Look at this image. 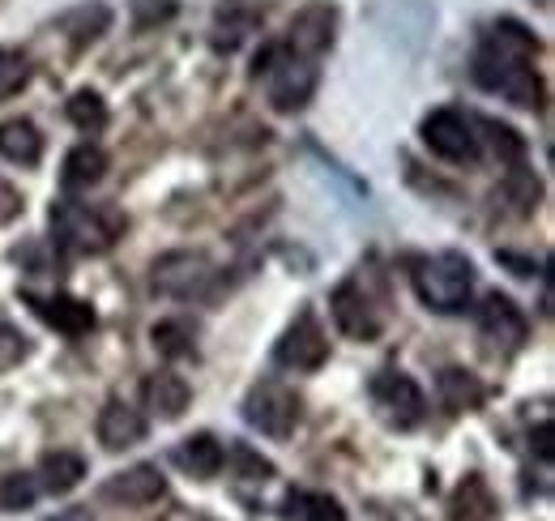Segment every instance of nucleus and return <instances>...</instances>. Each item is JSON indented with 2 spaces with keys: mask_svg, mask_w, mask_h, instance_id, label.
<instances>
[{
  "mask_svg": "<svg viewBox=\"0 0 555 521\" xmlns=\"http://www.w3.org/2000/svg\"><path fill=\"white\" fill-rule=\"evenodd\" d=\"M534 56H539V39L521 22L504 17L491 26L487 43L475 56V81L491 94H504L513 107L543 112L547 90H543V77L534 68Z\"/></svg>",
  "mask_w": 555,
  "mask_h": 521,
  "instance_id": "nucleus-1",
  "label": "nucleus"
},
{
  "mask_svg": "<svg viewBox=\"0 0 555 521\" xmlns=\"http://www.w3.org/2000/svg\"><path fill=\"white\" fill-rule=\"evenodd\" d=\"M52 236H56V249H65L69 257H103L125 236V218L116 209H103V205L56 201L52 205Z\"/></svg>",
  "mask_w": 555,
  "mask_h": 521,
  "instance_id": "nucleus-2",
  "label": "nucleus"
},
{
  "mask_svg": "<svg viewBox=\"0 0 555 521\" xmlns=\"http://www.w3.org/2000/svg\"><path fill=\"white\" fill-rule=\"evenodd\" d=\"M415 295L423 308L440 313V317H457L470 308L475 295V265L462 253H436V257L415 260Z\"/></svg>",
  "mask_w": 555,
  "mask_h": 521,
  "instance_id": "nucleus-3",
  "label": "nucleus"
},
{
  "mask_svg": "<svg viewBox=\"0 0 555 521\" xmlns=\"http://www.w3.org/2000/svg\"><path fill=\"white\" fill-rule=\"evenodd\" d=\"M253 77H266L270 81V103L278 112H299L312 103V90H317V68L312 61H299L291 56L286 48H266L257 52L253 61Z\"/></svg>",
  "mask_w": 555,
  "mask_h": 521,
  "instance_id": "nucleus-4",
  "label": "nucleus"
},
{
  "mask_svg": "<svg viewBox=\"0 0 555 521\" xmlns=\"http://www.w3.org/2000/svg\"><path fill=\"white\" fill-rule=\"evenodd\" d=\"M299 415H304L299 393L291 390V385H282V381H261L244 397V419L261 436H274V441H286L299 428Z\"/></svg>",
  "mask_w": 555,
  "mask_h": 521,
  "instance_id": "nucleus-5",
  "label": "nucleus"
},
{
  "mask_svg": "<svg viewBox=\"0 0 555 521\" xmlns=\"http://www.w3.org/2000/svg\"><path fill=\"white\" fill-rule=\"evenodd\" d=\"M367 397L380 410V419L389 428H398V432H411V428L423 423L427 402H423V390L415 385V377H406V372H376L372 385H367Z\"/></svg>",
  "mask_w": 555,
  "mask_h": 521,
  "instance_id": "nucleus-6",
  "label": "nucleus"
},
{
  "mask_svg": "<svg viewBox=\"0 0 555 521\" xmlns=\"http://www.w3.org/2000/svg\"><path fill=\"white\" fill-rule=\"evenodd\" d=\"M423 145L444 158V163H475L479 158V137H475V120L462 116L457 107H436L427 120H423Z\"/></svg>",
  "mask_w": 555,
  "mask_h": 521,
  "instance_id": "nucleus-7",
  "label": "nucleus"
},
{
  "mask_svg": "<svg viewBox=\"0 0 555 521\" xmlns=\"http://www.w3.org/2000/svg\"><path fill=\"white\" fill-rule=\"evenodd\" d=\"M154 291L167 295V300H197L214 287V265L206 253H167V257L154 260V274H150Z\"/></svg>",
  "mask_w": 555,
  "mask_h": 521,
  "instance_id": "nucleus-8",
  "label": "nucleus"
},
{
  "mask_svg": "<svg viewBox=\"0 0 555 521\" xmlns=\"http://www.w3.org/2000/svg\"><path fill=\"white\" fill-rule=\"evenodd\" d=\"M334 35H338V9L330 0H312L291 17V30H286L282 48L299 61H317L334 48Z\"/></svg>",
  "mask_w": 555,
  "mask_h": 521,
  "instance_id": "nucleus-9",
  "label": "nucleus"
},
{
  "mask_svg": "<svg viewBox=\"0 0 555 521\" xmlns=\"http://www.w3.org/2000/svg\"><path fill=\"white\" fill-rule=\"evenodd\" d=\"M274 359L282 368H295V372H317V368L330 359V333L321 329L312 308H304V313L291 321V329L278 338Z\"/></svg>",
  "mask_w": 555,
  "mask_h": 521,
  "instance_id": "nucleus-10",
  "label": "nucleus"
},
{
  "mask_svg": "<svg viewBox=\"0 0 555 521\" xmlns=\"http://www.w3.org/2000/svg\"><path fill=\"white\" fill-rule=\"evenodd\" d=\"M163 496H167V479H163V470L150 466V461L112 474V479L99 487V500H103V505H120V509H145V505H154V500H163Z\"/></svg>",
  "mask_w": 555,
  "mask_h": 521,
  "instance_id": "nucleus-11",
  "label": "nucleus"
},
{
  "mask_svg": "<svg viewBox=\"0 0 555 521\" xmlns=\"http://www.w3.org/2000/svg\"><path fill=\"white\" fill-rule=\"evenodd\" d=\"M479 333H483V342L495 355H513V351H521L530 326H526L521 308H517L508 295L491 291L483 300V308H479Z\"/></svg>",
  "mask_w": 555,
  "mask_h": 521,
  "instance_id": "nucleus-12",
  "label": "nucleus"
},
{
  "mask_svg": "<svg viewBox=\"0 0 555 521\" xmlns=\"http://www.w3.org/2000/svg\"><path fill=\"white\" fill-rule=\"evenodd\" d=\"M330 313H334V321L338 329L354 338V342H372L376 333H380V317H376V308H372V300L363 295V287L347 278V282H338L334 287V295H330Z\"/></svg>",
  "mask_w": 555,
  "mask_h": 521,
  "instance_id": "nucleus-13",
  "label": "nucleus"
},
{
  "mask_svg": "<svg viewBox=\"0 0 555 521\" xmlns=\"http://www.w3.org/2000/svg\"><path fill=\"white\" fill-rule=\"evenodd\" d=\"M26 304L39 313L43 326H52L65 338H86L94 329V308L77 295H26Z\"/></svg>",
  "mask_w": 555,
  "mask_h": 521,
  "instance_id": "nucleus-14",
  "label": "nucleus"
},
{
  "mask_svg": "<svg viewBox=\"0 0 555 521\" xmlns=\"http://www.w3.org/2000/svg\"><path fill=\"white\" fill-rule=\"evenodd\" d=\"M94 432H99V445H103L107 454L133 449V445H141V441H145V415H141V410H133L129 402L112 397V402L99 410Z\"/></svg>",
  "mask_w": 555,
  "mask_h": 521,
  "instance_id": "nucleus-15",
  "label": "nucleus"
},
{
  "mask_svg": "<svg viewBox=\"0 0 555 521\" xmlns=\"http://www.w3.org/2000/svg\"><path fill=\"white\" fill-rule=\"evenodd\" d=\"M141 397H145V410H150V415H158V419H180V415L189 410V402H193V390H189V381L176 377V372H154V377H145Z\"/></svg>",
  "mask_w": 555,
  "mask_h": 521,
  "instance_id": "nucleus-16",
  "label": "nucleus"
},
{
  "mask_svg": "<svg viewBox=\"0 0 555 521\" xmlns=\"http://www.w3.org/2000/svg\"><path fill=\"white\" fill-rule=\"evenodd\" d=\"M39 492H52V496H69L73 487L86 479V457L73 454V449H52V454L39 457Z\"/></svg>",
  "mask_w": 555,
  "mask_h": 521,
  "instance_id": "nucleus-17",
  "label": "nucleus"
},
{
  "mask_svg": "<svg viewBox=\"0 0 555 521\" xmlns=\"http://www.w3.org/2000/svg\"><path fill=\"white\" fill-rule=\"evenodd\" d=\"M107 26H112V9H107L103 0H81V4H73L69 13H61V22H56V30L69 35L77 48L103 39Z\"/></svg>",
  "mask_w": 555,
  "mask_h": 521,
  "instance_id": "nucleus-18",
  "label": "nucleus"
},
{
  "mask_svg": "<svg viewBox=\"0 0 555 521\" xmlns=\"http://www.w3.org/2000/svg\"><path fill=\"white\" fill-rule=\"evenodd\" d=\"M0 158H9L17 167H35L43 158V132L35 129L26 116L0 120Z\"/></svg>",
  "mask_w": 555,
  "mask_h": 521,
  "instance_id": "nucleus-19",
  "label": "nucleus"
},
{
  "mask_svg": "<svg viewBox=\"0 0 555 521\" xmlns=\"http://www.w3.org/2000/svg\"><path fill=\"white\" fill-rule=\"evenodd\" d=\"M103 176H107V154H103L99 145H90V141L73 145L69 158H65V167H61V185H65L69 193L94 189Z\"/></svg>",
  "mask_w": 555,
  "mask_h": 521,
  "instance_id": "nucleus-20",
  "label": "nucleus"
},
{
  "mask_svg": "<svg viewBox=\"0 0 555 521\" xmlns=\"http://www.w3.org/2000/svg\"><path fill=\"white\" fill-rule=\"evenodd\" d=\"M222 461H227V449L209 432H197V436H189V441L176 445V466L184 474H193V479H214L222 470Z\"/></svg>",
  "mask_w": 555,
  "mask_h": 521,
  "instance_id": "nucleus-21",
  "label": "nucleus"
},
{
  "mask_svg": "<svg viewBox=\"0 0 555 521\" xmlns=\"http://www.w3.org/2000/svg\"><path fill=\"white\" fill-rule=\"evenodd\" d=\"M436 390H440V402H444L449 415H470V410L483 406L487 397L483 381L470 377V372H462V368H444L440 381H436Z\"/></svg>",
  "mask_w": 555,
  "mask_h": 521,
  "instance_id": "nucleus-22",
  "label": "nucleus"
},
{
  "mask_svg": "<svg viewBox=\"0 0 555 521\" xmlns=\"http://www.w3.org/2000/svg\"><path fill=\"white\" fill-rule=\"evenodd\" d=\"M453 521H495V496L479 474H470L453 496Z\"/></svg>",
  "mask_w": 555,
  "mask_h": 521,
  "instance_id": "nucleus-23",
  "label": "nucleus"
},
{
  "mask_svg": "<svg viewBox=\"0 0 555 521\" xmlns=\"http://www.w3.org/2000/svg\"><path fill=\"white\" fill-rule=\"evenodd\" d=\"M65 116H69L73 125L81 132H103L107 129V103H103V94L99 90H73L69 103H65Z\"/></svg>",
  "mask_w": 555,
  "mask_h": 521,
  "instance_id": "nucleus-24",
  "label": "nucleus"
},
{
  "mask_svg": "<svg viewBox=\"0 0 555 521\" xmlns=\"http://www.w3.org/2000/svg\"><path fill=\"white\" fill-rule=\"evenodd\" d=\"M150 342L163 359H184V355H193V326L189 321H158L150 329Z\"/></svg>",
  "mask_w": 555,
  "mask_h": 521,
  "instance_id": "nucleus-25",
  "label": "nucleus"
},
{
  "mask_svg": "<svg viewBox=\"0 0 555 521\" xmlns=\"http://www.w3.org/2000/svg\"><path fill=\"white\" fill-rule=\"evenodd\" d=\"M479 129L487 132V145L495 150V158L504 163V167H517L521 158H526V137L517 129H508V125H500V120H479Z\"/></svg>",
  "mask_w": 555,
  "mask_h": 521,
  "instance_id": "nucleus-26",
  "label": "nucleus"
},
{
  "mask_svg": "<svg viewBox=\"0 0 555 521\" xmlns=\"http://www.w3.org/2000/svg\"><path fill=\"white\" fill-rule=\"evenodd\" d=\"M39 500V479L35 474H4L0 479V509L4 513H22Z\"/></svg>",
  "mask_w": 555,
  "mask_h": 521,
  "instance_id": "nucleus-27",
  "label": "nucleus"
},
{
  "mask_svg": "<svg viewBox=\"0 0 555 521\" xmlns=\"http://www.w3.org/2000/svg\"><path fill=\"white\" fill-rule=\"evenodd\" d=\"M26 77H30L26 56H22V52H13V48H0V99L17 94V90L26 86Z\"/></svg>",
  "mask_w": 555,
  "mask_h": 521,
  "instance_id": "nucleus-28",
  "label": "nucleus"
},
{
  "mask_svg": "<svg viewBox=\"0 0 555 521\" xmlns=\"http://www.w3.org/2000/svg\"><path fill=\"white\" fill-rule=\"evenodd\" d=\"M26 355H30V346H26V333L13 326L9 317H0V372L17 368Z\"/></svg>",
  "mask_w": 555,
  "mask_h": 521,
  "instance_id": "nucleus-29",
  "label": "nucleus"
},
{
  "mask_svg": "<svg viewBox=\"0 0 555 521\" xmlns=\"http://www.w3.org/2000/svg\"><path fill=\"white\" fill-rule=\"evenodd\" d=\"M299 518L304 521H347V513H343V505L334 500V496H325V492H317V496H304L299 500Z\"/></svg>",
  "mask_w": 555,
  "mask_h": 521,
  "instance_id": "nucleus-30",
  "label": "nucleus"
},
{
  "mask_svg": "<svg viewBox=\"0 0 555 521\" xmlns=\"http://www.w3.org/2000/svg\"><path fill=\"white\" fill-rule=\"evenodd\" d=\"M176 9H180L176 0H133V22H138V30H150L167 17H176Z\"/></svg>",
  "mask_w": 555,
  "mask_h": 521,
  "instance_id": "nucleus-31",
  "label": "nucleus"
},
{
  "mask_svg": "<svg viewBox=\"0 0 555 521\" xmlns=\"http://www.w3.org/2000/svg\"><path fill=\"white\" fill-rule=\"evenodd\" d=\"M530 441H539V457L552 461V423H539V432H534Z\"/></svg>",
  "mask_w": 555,
  "mask_h": 521,
  "instance_id": "nucleus-32",
  "label": "nucleus"
},
{
  "mask_svg": "<svg viewBox=\"0 0 555 521\" xmlns=\"http://www.w3.org/2000/svg\"><path fill=\"white\" fill-rule=\"evenodd\" d=\"M48 521H94V513L90 509H65V513H56V518Z\"/></svg>",
  "mask_w": 555,
  "mask_h": 521,
  "instance_id": "nucleus-33",
  "label": "nucleus"
}]
</instances>
